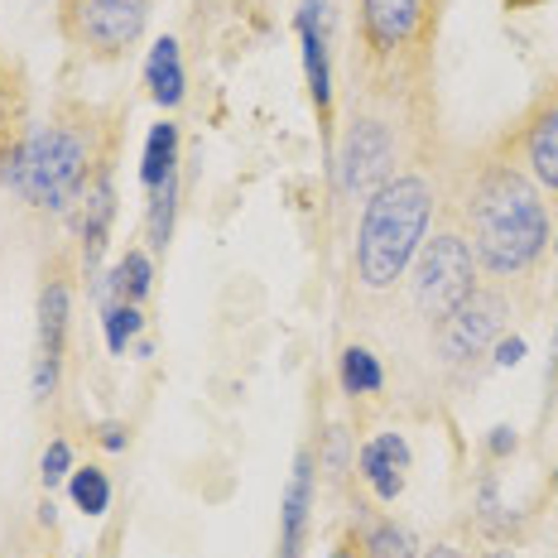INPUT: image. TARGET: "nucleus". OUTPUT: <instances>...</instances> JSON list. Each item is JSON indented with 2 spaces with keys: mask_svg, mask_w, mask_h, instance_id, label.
<instances>
[{
  "mask_svg": "<svg viewBox=\"0 0 558 558\" xmlns=\"http://www.w3.org/2000/svg\"><path fill=\"white\" fill-rule=\"evenodd\" d=\"M462 222H468L476 270L496 279L530 275L549 255L554 241V222L539 183L510 159H486L476 169L472 189L462 197Z\"/></svg>",
  "mask_w": 558,
  "mask_h": 558,
  "instance_id": "obj_1",
  "label": "nucleus"
},
{
  "mask_svg": "<svg viewBox=\"0 0 558 558\" xmlns=\"http://www.w3.org/2000/svg\"><path fill=\"white\" fill-rule=\"evenodd\" d=\"M438 213V189L424 173H395L362 203V222H356V246H352V270L356 284L371 294L404 284L418 246L428 241Z\"/></svg>",
  "mask_w": 558,
  "mask_h": 558,
  "instance_id": "obj_2",
  "label": "nucleus"
},
{
  "mask_svg": "<svg viewBox=\"0 0 558 558\" xmlns=\"http://www.w3.org/2000/svg\"><path fill=\"white\" fill-rule=\"evenodd\" d=\"M97 173L101 165L97 145H92V125L39 121L5 149L0 183L39 213H68V207H77V197L87 193V183Z\"/></svg>",
  "mask_w": 558,
  "mask_h": 558,
  "instance_id": "obj_3",
  "label": "nucleus"
},
{
  "mask_svg": "<svg viewBox=\"0 0 558 558\" xmlns=\"http://www.w3.org/2000/svg\"><path fill=\"white\" fill-rule=\"evenodd\" d=\"M410 299L428 323H444L452 308H462L476 294V255L472 241L462 231H434V236L418 246L410 265Z\"/></svg>",
  "mask_w": 558,
  "mask_h": 558,
  "instance_id": "obj_4",
  "label": "nucleus"
},
{
  "mask_svg": "<svg viewBox=\"0 0 558 558\" xmlns=\"http://www.w3.org/2000/svg\"><path fill=\"white\" fill-rule=\"evenodd\" d=\"M395 159H400V140L386 116H352L337 145V189L366 203L380 183L395 179Z\"/></svg>",
  "mask_w": 558,
  "mask_h": 558,
  "instance_id": "obj_5",
  "label": "nucleus"
},
{
  "mask_svg": "<svg viewBox=\"0 0 558 558\" xmlns=\"http://www.w3.org/2000/svg\"><path fill=\"white\" fill-rule=\"evenodd\" d=\"M155 0H63V29L97 58H116L145 34Z\"/></svg>",
  "mask_w": 558,
  "mask_h": 558,
  "instance_id": "obj_6",
  "label": "nucleus"
},
{
  "mask_svg": "<svg viewBox=\"0 0 558 558\" xmlns=\"http://www.w3.org/2000/svg\"><path fill=\"white\" fill-rule=\"evenodd\" d=\"M510 323V304L496 289H476L462 308H452L444 323H438V362L444 366H476L496 342L506 337Z\"/></svg>",
  "mask_w": 558,
  "mask_h": 558,
  "instance_id": "obj_7",
  "label": "nucleus"
},
{
  "mask_svg": "<svg viewBox=\"0 0 558 558\" xmlns=\"http://www.w3.org/2000/svg\"><path fill=\"white\" fill-rule=\"evenodd\" d=\"M438 0H356V34L371 63H395L428 34Z\"/></svg>",
  "mask_w": 558,
  "mask_h": 558,
  "instance_id": "obj_8",
  "label": "nucleus"
},
{
  "mask_svg": "<svg viewBox=\"0 0 558 558\" xmlns=\"http://www.w3.org/2000/svg\"><path fill=\"white\" fill-rule=\"evenodd\" d=\"M313 506H318V458L308 448L294 452L284 496H279V554L275 558H304L313 534Z\"/></svg>",
  "mask_w": 558,
  "mask_h": 558,
  "instance_id": "obj_9",
  "label": "nucleus"
},
{
  "mask_svg": "<svg viewBox=\"0 0 558 558\" xmlns=\"http://www.w3.org/2000/svg\"><path fill=\"white\" fill-rule=\"evenodd\" d=\"M356 472H362V482L371 486V496H376L380 506H395L404 496V486H410V472H414L410 438L395 434V428L371 434L362 444V452H356Z\"/></svg>",
  "mask_w": 558,
  "mask_h": 558,
  "instance_id": "obj_10",
  "label": "nucleus"
},
{
  "mask_svg": "<svg viewBox=\"0 0 558 558\" xmlns=\"http://www.w3.org/2000/svg\"><path fill=\"white\" fill-rule=\"evenodd\" d=\"M520 169L539 183V193L558 197V87H549L520 125Z\"/></svg>",
  "mask_w": 558,
  "mask_h": 558,
  "instance_id": "obj_11",
  "label": "nucleus"
},
{
  "mask_svg": "<svg viewBox=\"0 0 558 558\" xmlns=\"http://www.w3.org/2000/svg\"><path fill=\"white\" fill-rule=\"evenodd\" d=\"M299 44H304V73H308V97L318 107V121H332V63H328V0H299L294 15Z\"/></svg>",
  "mask_w": 558,
  "mask_h": 558,
  "instance_id": "obj_12",
  "label": "nucleus"
},
{
  "mask_svg": "<svg viewBox=\"0 0 558 558\" xmlns=\"http://www.w3.org/2000/svg\"><path fill=\"white\" fill-rule=\"evenodd\" d=\"M111 222H116V183L101 169L87 183V193L77 197V241H83V275L97 279L101 275V255L111 246Z\"/></svg>",
  "mask_w": 558,
  "mask_h": 558,
  "instance_id": "obj_13",
  "label": "nucleus"
},
{
  "mask_svg": "<svg viewBox=\"0 0 558 558\" xmlns=\"http://www.w3.org/2000/svg\"><path fill=\"white\" fill-rule=\"evenodd\" d=\"M68 323H73V284H68L63 270L44 275V289H39V362H53L63 366V352H68Z\"/></svg>",
  "mask_w": 558,
  "mask_h": 558,
  "instance_id": "obj_14",
  "label": "nucleus"
},
{
  "mask_svg": "<svg viewBox=\"0 0 558 558\" xmlns=\"http://www.w3.org/2000/svg\"><path fill=\"white\" fill-rule=\"evenodd\" d=\"M145 87H149V101L165 107V111H173L183 97H189V73H183V53H179V39H173V34L149 44Z\"/></svg>",
  "mask_w": 558,
  "mask_h": 558,
  "instance_id": "obj_15",
  "label": "nucleus"
},
{
  "mask_svg": "<svg viewBox=\"0 0 558 558\" xmlns=\"http://www.w3.org/2000/svg\"><path fill=\"white\" fill-rule=\"evenodd\" d=\"M356 554L362 558H418V539L395 515H371L356 530Z\"/></svg>",
  "mask_w": 558,
  "mask_h": 558,
  "instance_id": "obj_16",
  "label": "nucleus"
},
{
  "mask_svg": "<svg viewBox=\"0 0 558 558\" xmlns=\"http://www.w3.org/2000/svg\"><path fill=\"white\" fill-rule=\"evenodd\" d=\"M337 380H342V395L371 400V395L386 390V366H380V356L371 352V347L352 342V347H342V356H337Z\"/></svg>",
  "mask_w": 558,
  "mask_h": 558,
  "instance_id": "obj_17",
  "label": "nucleus"
},
{
  "mask_svg": "<svg viewBox=\"0 0 558 558\" xmlns=\"http://www.w3.org/2000/svg\"><path fill=\"white\" fill-rule=\"evenodd\" d=\"M179 145H183V135H179V125H173V121L149 125L145 155H140V183H145L149 193H155L169 173H179Z\"/></svg>",
  "mask_w": 558,
  "mask_h": 558,
  "instance_id": "obj_18",
  "label": "nucleus"
},
{
  "mask_svg": "<svg viewBox=\"0 0 558 558\" xmlns=\"http://www.w3.org/2000/svg\"><path fill=\"white\" fill-rule=\"evenodd\" d=\"M107 275L116 284V299H125V304H145V299L155 294V255L140 251V246L125 251Z\"/></svg>",
  "mask_w": 558,
  "mask_h": 558,
  "instance_id": "obj_19",
  "label": "nucleus"
},
{
  "mask_svg": "<svg viewBox=\"0 0 558 558\" xmlns=\"http://www.w3.org/2000/svg\"><path fill=\"white\" fill-rule=\"evenodd\" d=\"M68 496H73V506L83 510L87 520H101V515H107V510H111L116 486H111L107 468H97V462H87V468H73V476H68Z\"/></svg>",
  "mask_w": 558,
  "mask_h": 558,
  "instance_id": "obj_20",
  "label": "nucleus"
},
{
  "mask_svg": "<svg viewBox=\"0 0 558 558\" xmlns=\"http://www.w3.org/2000/svg\"><path fill=\"white\" fill-rule=\"evenodd\" d=\"M101 332H107V352L111 356H125L140 342V332H145V308L116 299V304L101 308Z\"/></svg>",
  "mask_w": 558,
  "mask_h": 558,
  "instance_id": "obj_21",
  "label": "nucleus"
},
{
  "mask_svg": "<svg viewBox=\"0 0 558 558\" xmlns=\"http://www.w3.org/2000/svg\"><path fill=\"white\" fill-rule=\"evenodd\" d=\"M173 207H179V173H169L149 197V251H165L173 236Z\"/></svg>",
  "mask_w": 558,
  "mask_h": 558,
  "instance_id": "obj_22",
  "label": "nucleus"
},
{
  "mask_svg": "<svg viewBox=\"0 0 558 558\" xmlns=\"http://www.w3.org/2000/svg\"><path fill=\"white\" fill-rule=\"evenodd\" d=\"M73 448H68V438H53L49 448H44V458H39V482H44V492H53V486H68V476H73Z\"/></svg>",
  "mask_w": 558,
  "mask_h": 558,
  "instance_id": "obj_23",
  "label": "nucleus"
},
{
  "mask_svg": "<svg viewBox=\"0 0 558 558\" xmlns=\"http://www.w3.org/2000/svg\"><path fill=\"white\" fill-rule=\"evenodd\" d=\"M515 448H520V434H515L510 424H496L492 434H486V458H496V462H501V458H515Z\"/></svg>",
  "mask_w": 558,
  "mask_h": 558,
  "instance_id": "obj_24",
  "label": "nucleus"
},
{
  "mask_svg": "<svg viewBox=\"0 0 558 558\" xmlns=\"http://www.w3.org/2000/svg\"><path fill=\"white\" fill-rule=\"evenodd\" d=\"M492 362L496 366H520V362H525V337H520V332H510V337H501V342H496L492 347Z\"/></svg>",
  "mask_w": 558,
  "mask_h": 558,
  "instance_id": "obj_25",
  "label": "nucleus"
},
{
  "mask_svg": "<svg viewBox=\"0 0 558 558\" xmlns=\"http://www.w3.org/2000/svg\"><path fill=\"white\" fill-rule=\"evenodd\" d=\"M97 444H101V448H107V452H125V444H131V428H125V424H121V418H111V424H101Z\"/></svg>",
  "mask_w": 558,
  "mask_h": 558,
  "instance_id": "obj_26",
  "label": "nucleus"
},
{
  "mask_svg": "<svg viewBox=\"0 0 558 558\" xmlns=\"http://www.w3.org/2000/svg\"><path fill=\"white\" fill-rule=\"evenodd\" d=\"M342 448H347L342 428H328V458H318V462H328V472H332V476H342Z\"/></svg>",
  "mask_w": 558,
  "mask_h": 558,
  "instance_id": "obj_27",
  "label": "nucleus"
},
{
  "mask_svg": "<svg viewBox=\"0 0 558 558\" xmlns=\"http://www.w3.org/2000/svg\"><path fill=\"white\" fill-rule=\"evenodd\" d=\"M418 558H468L458 544H434V549H418Z\"/></svg>",
  "mask_w": 558,
  "mask_h": 558,
  "instance_id": "obj_28",
  "label": "nucleus"
},
{
  "mask_svg": "<svg viewBox=\"0 0 558 558\" xmlns=\"http://www.w3.org/2000/svg\"><path fill=\"white\" fill-rule=\"evenodd\" d=\"M323 558H362V554H356V544H332Z\"/></svg>",
  "mask_w": 558,
  "mask_h": 558,
  "instance_id": "obj_29",
  "label": "nucleus"
},
{
  "mask_svg": "<svg viewBox=\"0 0 558 558\" xmlns=\"http://www.w3.org/2000/svg\"><path fill=\"white\" fill-rule=\"evenodd\" d=\"M482 558H515V549H486Z\"/></svg>",
  "mask_w": 558,
  "mask_h": 558,
  "instance_id": "obj_30",
  "label": "nucleus"
},
{
  "mask_svg": "<svg viewBox=\"0 0 558 558\" xmlns=\"http://www.w3.org/2000/svg\"><path fill=\"white\" fill-rule=\"evenodd\" d=\"M549 251H554V255H558V236H554V241H549Z\"/></svg>",
  "mask_w": 558,
  "mask_h": 558,
  "instance_id": "obj_31",
  "label": "nucleus"
},
{
  "mask_svg": "<svg viewBox=\"0 0 558 558\" xmlns=\"http://www.w3.org/2000/svg\"><path fill=\"white\" fill-rule=\"evenodd\" d=\"M554 492H558V472H554Z\"/></svg>",
  "mask_w": 558,
  "mask_h": 558,
  "instance_id": "obj_32",
  "label": "nucleus"
}]
</instances>
